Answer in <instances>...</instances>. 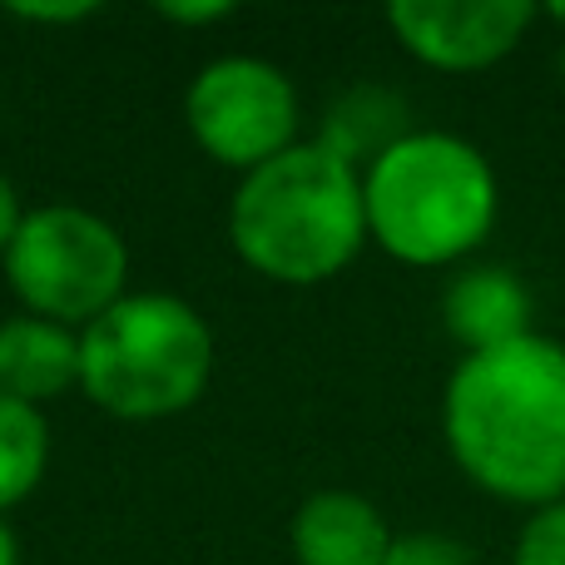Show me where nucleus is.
<instances>
[{
  "label": "nucleus",
  "mask_w": 565,
  "mask_h": 565,
  "mask_svg": "<svg viewBox=\"0 0 565 565\" xmlns=\"http://www.w3.org/2000/svg\"><path fill=\"white\" fill-rule=\"evenodd\" d=\"M441 437L487 497L526 511L565 501V342L526 332L467 352L441 392Z\"/></svg>",
  "instance_id": "nucleus-1"
},
{
  "label": "nucleus",
  "mask_w": 565,
  "mask_h": 565,
  "mask_svg": "<svg viewBox=\"0 0 565 565\" xmlns=\"http://www.w3.org/2000/svg\"><path fill=\"white\" fill-rule=\"evenodd\" d=\"M228 244L254 274L282 288H318L338 278L367 244L362 174L318 139H298L238 179Z\"/></svg>",
  "instance_id": "nucleus-2"
},
{
  "label": "nucleus",
  "mask_w": 565,
  "mask_h": 565,
  "mask_svg": "<svg viewBox=\"0 0 565 565\" xmlns=\"http://www.w3.org/2000/svg\"><path fill=\"white\" fill-rule=\"evenodd\" d=\"M367 238L407 268H447L477 254L501 214L491 159L447 129H412L362 169Z\"/></svg>",
  "instance_id": "nucleus-3"
},
{
  "label": "nucleus",
  "mask_w": 565,
  "mask_h": 565,
  "mask_svg": "<svg viewBox=\"0 0 565 565\" xmlns=\"http://www.w3.org/2000/svg\"><path fill=\"white\" fill-rule=\"evenodd\" d=\"M214 377V332L179 292H125L79 328V392L119 422L189 412Z\"/></svg>",
  "instance_id": "nucleus-4"
},
{
  "label": "nucleus",
  "mask_w": 565,
  "mask_h": 565,
  "mask_svg": "<svg viewBox=\"0 0 565 565\" xmlns=\"http://www.w3.org/2000/svg\"><path fill=\"white\" fill-rule=\"evenodd\" d=\"M20 308L60 328H89L129 292V244L105 214L79 204L25 209L10 248L0 254Z\"/></svg>",
  "instance_id": "nucleus-5"
},
{
  "label": "nucleus",
  "mask_w": 565,
  "mask_h": 565,
  "mask_svg": "<svg viewBox=\"0 0 565 565\" xmlns=\"http://www.w3.org/2000/svg\"><path fill=\"white\" fill-rule=\"evenodd\" d=\"M298 85L264 55H218L184 95V125L214 164L254 174L298 145Z\"/></svg>",
  "instance_id": "nucleus-6"
},
{
  "label": "nucleus",
  "mask_w": 565,
  "mask_h": 565,
  "mask_svg": "<svg viewBox=\"0 0 565 565\" xmlns=\"http://www.w3.org/2000/svg\"><path fill=\"white\" fill-rule=\"evenodd\" d=\"M387 25L412 60L447 75L491 70L536 25L531 0H397Z\"/></svg>",
  "instance_id": "nucleus-7"
},
{
  "label": "nucleus",
  "mask_w": 565,
  "mask_h": 565,
  "mask_svg": "<svg viewBox=\"0 0 565 565\" xmlns=\"http://www.w3.org/2000/svg\"><path fill=\"white\" fill-rule=\"evenodd\" d=\"M392 526L358 491H312L288 526V546L298 565H382L392 551Z\"/></svg>",
  "instance_id": "nucleus-8"
},
{
  "label": "nucleus",
  "mask_w": 565,
  "mask_h": 565,
  "mask_svg": "<svg viewBox=\"0 0 565 565\" xmlns=\"http://www.w3.org/2000/svg\"><path fill=\"white\" fill-rule=\"evenodd\" d=\"M441 322L461 342V352H491L526 338L531 328V288L507 264L461 268L441 292Z\"/></svg>",
  "instance_id": "nucleus-9"
},
{
  "label": "nucleus",
  "mask_w": 565,
  "mask_h": 565,
  "mask_svg": "<svg viewBox=\"0 0 565 565\" xmlns=\"http://www.w3.org/2000/svg\"><path fill=\"white\" fill-rule=\"evenodd\" d=\"M79 387V332L35 312L0 318V392L30 407Z\"/></svg>",
  "instance_id": "nucleus-10"
},
{
  "label": "nucleus",
  "mask_w": 565,
  "mask_h": 565,
  "mask_svg": "<svg viewBox=\"0 0 565 565\" xmlns=\"http://www.w3.org/2000/svg\"><path fill=\"white\" fill-rule=\"evenodd\" d=\"M407 135H412V109L397 89L352 85L328 105L322 129H318V145L362 174L372 159H382L397 139H407Z\"/></svg>",
  "instance_id": "nucleus-11"
},
{
  "label": "nucleus",
  "mask_w": 565,
  "mask_h": 565,
  "mask_svg": "<svg viewBox=\"0 0 565 565\" xmlns=\"http://www.w3.org/2000/svg\"><path fill=\"white\" fill-rule=\"evenodd\" d=\"M45 467H50L45 412L0 392V516L15 511L45 481Z\"/></svg>",
  "instance_id": "nucleus-12"
},
{
  "label": "nucleus",
  "mask_w": 565,
  "mask_h": 565,
  "mask_svg": "<svg viewBox=\"0 0 565 565\" xmlns=\"http://www.w3.org/2000/svg\"><path fill=\"white\" fill-rule=\"evenodd\" d=\"M511 565H565V501L546 511H531L516 536Z\"/></svg>",
  "instance_id": "nucleus-13"
},
{
  "label": "nucleus",
  "mask_w": 565,
  "mask_h": 565,
  "mask_svg": "<svg viewBox=\"0 0 565 565\" xmlns=\"http://www.w3.org/2000/svg\"><path fill=\"white\" fill-rule=\"evenodd\" d=\"M382 565H477L467 541L441 536V531H407L392 541V551L382 556Z\"/></svg>",
  "instance_id": "nucleus-14"
},
{
  "label": "nucleus",
  "mask_w": 565,
  "mask_h": 565,
  "mask_svg": "<svg viewBox=\"0 0 565 565\" xmlns=\"http://www.w3.org/2000/svg\"><path fill=\"white\" fill-rule=\"evenodd\" d=\"M99 6H89V0H79V6H10V15L15 20H30V25H75V20L95 15Z\"/></svg>",
  "instance_id": "nucleus-15"
},
{
  "label": "nucleus",
  "mask_w": 565,
  "mask_h": 565,
  "mask_svg": "<svg viewBox=\"0 0 565 565\" xmlns=\"http://www.w3.org/2000/svg\"><path fill=\"white\" fill-rule=\"evenodd\" d=\"M25 224V204H20V189L10 184V174H0V254L10 248L15 228Z\"/></svg>",
  "instance_id": "nucleus-16"
},
{
  "label": "nucleus",
  "mask_w": 565,
  "mask_h": 565,
  "mask_svg": "<svg viewBox=\"0 0 565 565\" xmlns=\"http://www.w3.org/2000/svg\"><path fill=\"white\" fill-rule=\"evenodd\" d=\"M159 15L179 20V25H214V20L234 15V6H224V0H209V6H159Z\"/></svg>",
  "instance_id": "nucleus-17"
},
{
  "label": "nucleus",
  "mask_w": 565,
  "mask_h": 565,
  "mask_svg": "<svg viewBox=\"0 0 565 565\" xmlns=\"http://www.w3.org/2000/svg\"><path fill=\"white\" fill-rule=\"evenodd\" d=\"M0 565H20V536L10 531L6 516H0Z\"/></svg>",
  "instance_id": "nucleus-18"
},
{
  "label": "nucleus",
  "mask_w": 565,
  "mask_h": 565,
  "mask_svg": "<svg viewBox=\"0 0 565 565\" xmlns=\"http://www.w3.org/2000/svg\"><path fill=\"white\" fill-rule=\"evenodd\" d=\"M546 15H551V20H556V25H561V30H565V0H551V6H546Z\"/></svg>",
  "instance_id": "nucleus-19"
},
{
  "label": "nucleus",
  "mask_w": 565,
  "mask_h": 565,
  "mask_svg": "<svg viewBox=\"0 0 565 565\" xmlns=\"http://www.w3.org/2000/svg\"><path fill=\"white\" fill-rule=\"evenodd\" d=\"M556 70H561V85H565V40H561V55H556Z\"/></svg>",
  "instance_id": "nucleus-20"
}]
</instances>
